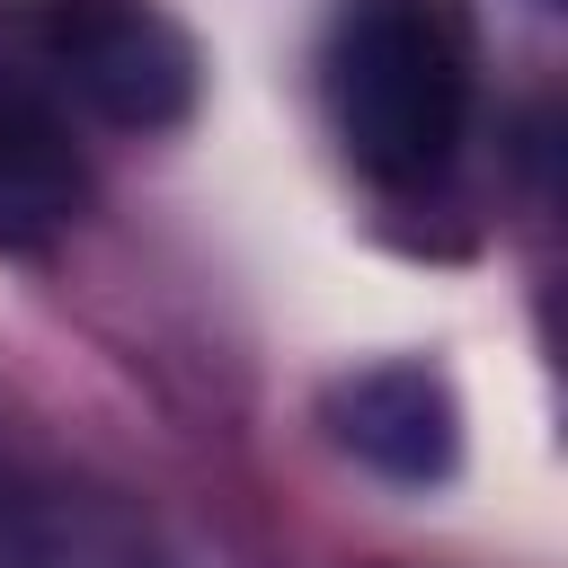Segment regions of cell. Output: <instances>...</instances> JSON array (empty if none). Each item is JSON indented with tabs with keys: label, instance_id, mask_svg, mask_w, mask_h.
<instances>
[{
	"label": "cell",
	"instance_id": "5b68a950",
	"mask_svg": "<svg viewBox=\"0 0 568 568\" xmlns=\"http://www.w3.org/2000/svg\"><path fill=\"white\" fill-rule=\"evenodd\" d=\"M0 568H160V559L115 497L0 470Z\"/></svg>",
	"mask_w": 568,
	"mask_h": 568
},
{
	"label": "cell",
	"instance_id": "277c9868",
	"mask_svg": "<svg viewBox=\"0 0 568 568\" xmlns=\"http://www.w3.org/2000/svg\"><path fill=\"white\" fill-rule=\"evenodd\" d=\"M89 160L71 151V124L36 89H0V248H44L80 222Z\"/></svg>",
	"mask_w": 568,
	"mask_h": 568
},
{
	"label": "cell",
	"instance_id": "3957f363",
	"mask_svg": "<svg viewBox=\"0 0 568 568\" xmlns=\"http://www.w3.org/2000/svg\"><path fill=\"white\" fill-rule=\"evenodd\" d=\"M328 426L364 470H382L399 488H435L462 462V408H453L444 373H426V364H373V373L337 382Z\"/></svg>",
	"mask_w": 568,
	"mask_h": 568
},
{
	"label": "cell",
	"instance_id": "7a4b0ae2",
	"mask_svg": "<svg viewBox=\"0 0 568 568\" xmlns=\"http://www.w3.org/2000/svg\"><path fill=\"white\" fill-rule=\"evenodd\" d=\"M36 53L62 80V98H80L89 115H106L124 133L186 124V106H195V44L151 0H44Z\"/></svg>",
	"mask_w": 568,
	"mask_h": 568
},
{
	"label": "cell",
	"instance_id": "6da1fadb",
	"mask_svg": "<svg viewBox=\"0 0 568 568\" xmlns=\"http://www.w3.org/2000/svg\"><path fill=\"white\" fill-rule=\"evenodd\" d=\"M328 106L364 178L426 186L470 133L462 0H346L328 36Z\"/></svg>",
	"mask_w": 568,
	"mask_h": 568
}]
</instances>
